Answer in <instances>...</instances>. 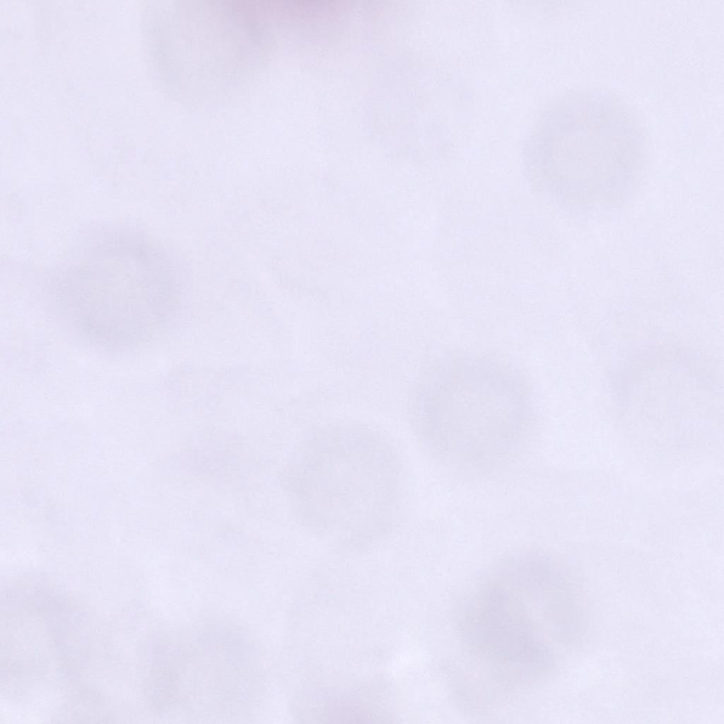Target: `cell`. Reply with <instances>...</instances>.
Masks as SVG:
<instances>
[{"label":"cell","instance_id":"6da1fadb","mask_svg":"<svg viewBox=\"0 0 724 724\" xmlns=\"http://www.w3.org/2000/svg\"><path fill=\"white\" fill-rule=\"evenodd\" d=\"M185 281L182 262L168 249L139 234L107 230L55 272L50 294L81 334L124 348L145 338L165 298Z\"/></svg>","mask_w":724,"mask_h":724},{"label":"cell","instance_id":"7a4b0ae2","mask_svg":"<svg viewBox=\"0 0 724 724\" xmlns=\"http://www.w3.org/2000/svg\"><path fill=\"white\" fill-rule=\"evenodd\" d=\"M564 106L558 161L544 167L562 194L587 203L619 195L638 163L642 138L627 108L604 92L576 95Z\"/></svg>","mask_w":724,"mask_h":724}]
</instances>
